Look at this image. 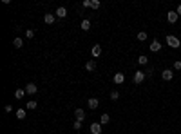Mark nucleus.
<instances>
[{
  "instance_id": "nucleus-3",
  "label": "nucleus",
  "mask_w": 181,
  "mask_h": 134,
  "mask_svg": "<svg viewBox=\"0 0 181 134\" xmlns=\"http://www.w3.org/2000/svg\"><path fill=\"white\" fill-rule=\"evenodd\" d=\"M161 78H163L165 82H170V80L174 78V72H172L170 69H163V71H161Z\"/></svg>"
},
{
  "instance_id": "nucleus-1",
  "label": "nucleus",
  "mask_w": 181,
  "mask_h": 134,
  "mask_svg": "<svg viewBox=\"0 0 181 134\" xmlns=\"http://www.w3.org/2000/svg\"><path fill=\"white\" fill-rule=\"evenodd\" d=\"M165 42H167V46H169V47H172V49H177V47L181 46L179 38H177V36H174V35H167Z\"/></svg>"
},
{
  "instance_id": "nucleus-29",
  "label": "nucleus",
  "mask_w": 181,
  "mask_h": 134,
  "mask_svg": "<svg viewBox=\"0 0 181 134\" xmlns=\"http://www.w3.org/2000/svg\"><path fill=\"white\" fill-rule=\"evenodd\" d=\"M176 13H177V14H179V17H181V4H179V6L176 7Z\"/></svg>"
},
{
  "instance_id": "nucleus-14",
  "label": "nucleus",
  "mask_w": 181,
  "mask_h": 134,
  "mask_svg": "<svg viewBox=\"0 0 181 134\" xmlns=\"http://www.w3.org/2000/svg\"><path fill=\"white\" fill-rule=\"evenodd\" d=\"M80 27L83 29V31H89V29H90V20H89V18H83L82 24H80Z\"/></svg>"
},
{
  "instance_id": "nucleus-17",
  "label": "nucleus",
  "mask_w": 181,
  "mask_h": 134,
  "mask_svg": "<svg viewBox=\"0 0 181 134\" xmlns=\"http://www.w3.org/2000/svg\"><path fill=\"white\" fill-rule=\"evenodd\" d=\"M85 69H87V71H94V69H96V62H94V60H89V62L85 64Z\"/></svg>"
},
{
  "instance_id": "nucleus-10",
  "label": "nucleus",
  "mask_w": 181,
  "mask_h": 134,
  "mask_svg": "<svg viewBox=\"0 0 181 134\" xmlns=\"http://www.w3.org/2000/svg\"><path fill=\"white\" fill-rule=\"evenodd\" d=\"M74 118H76V122H83V120H85L83 109H76V111H74Z\"/></svg>"
},
{
  "instance_id": "nucleus-19",
  "label": "nucleus",
  "mask_w": 181,
  "mask_h": 134,
  "mask_svg": "<svg viewBox=\"0 0 181 134\" xmlns=\"http://www.w3.org/2000/svg\"><path fill=\"white\" fill-rule=\"evenodd\" d=\"M138 64H140V65H147V64H148V58H147L145 54L138 56Z\"/></svg>"
},
{
  "instance_id": "nucleus-6",
  "label": "nucleus",
  "mask_w": 181,
  "mask_h": 134,
  "mask_svg": "<svg viewBox=\"0 0 181 134\" xmlns=\"http://www.w3.org/2000/svg\"><path fill=\"white\" fill-rule=\"evenodd\" d=\"M25 93H27V94H36V93H38V87H36L35 83H27V85H25Z\"/></svg>"
},
{
  "instance_id": "nucleus-8",
  "label": "nucleus",
  "mask_w": 181,
  "mask_h": 134,
  "mask_svg": "<svg viewBox=\"0 0 181 134\" xmlns=\"http://www.w3.org/2000/svg\"><path fill=\"white\" fill-rule=\"evenodd\" d=\"M90 134H101V123H90Z\"/></svg>"
},
{
  "instance_id": "nucleus-18",
  "label": "nucleus",
  "mask_w": 181,
  "mask_h": 134,
  "mask_svg": "<svg viewBox=\"0 0 181 134\" xmlns=\"http://www.w3.org/2000/svg\"><path fill=\"white\" fill-rule=\"evenodd\" d=\"M24 96H25V89H18V91L14 93V98H17V100H22Z\"/></svg>"
},
{
  "instance_id": "nucleus-12",
  "label": "nucleus",
  "mask_w": 181,
  "mask_h": 134,
  "mask_svg": "<svg viewBox=\"0 0 181 134\" xmlns=\"http://www.w3.org/2000/svg\"><path fill=\"white\" fill-rule=\"evenodd\" d=\"M54 20H56V14L45 13V17H43V22H45V24H54Z\"/></svg>"
},
{
  "instance_id": "nucleus-28",
  "label": "nucleus",
  "mask_w": 181,
  "mask_h": 134,
  "mask_svg": "<svg viewBox=\"0 0 181 134\" xmlns=\"http://www.w3.org/2000/svg\"><path fill=\"white\" fill-rule=\"evenodd\" d=\"M83 7H90V0H83Z\"/></svg>"
},
{
  "instance_id": "nucleus-21",
  "label": "nucleus",
  "mask_w": 181,
  "mask_h": 134,
  "mask_svg": "<svg viewBox=\"0 0 181 134\" xmlns=\"http://www.w3.org/2000/svg\"><path fill=\"white\" fill-rule=\"evenodd\" d=\"M17 118L18 120H25V109H18L17 111Z\"/></svg>"
},
{
  "instance_id": "nucleus-16",
  "label": "nucleus",
  "mask_w": 181,
  "mask_h": 134,
  "mask_svg": "<svg viewBox=\"0 0 181 134\" xmlns=\"http://www.w3.org/2000/svg\"><path fill=\"white\" fill-rule=\"evenodd\" d=\"M13 46H14V47H17V49H20V47L24 46V40H22L20 36H17V38H14V40H13Z\"/></svg>"
},
{
  "instance_id": "nucleus-11",
  "label": "nucleus",
  "mask_w": 181,
  "mask_h": 134,
  "mask_svg": "<svg viewBox=\"0 0 181 134\" xmlns=\"http://www.w3.org/2000/svg\"><path fill=\"white\" fill-rule=\"evenodd\" d=\"M87 105H89V109H98L100 101H98V98H89L87 100Z\"/></svg>"
},
{
  "instance_id": "nucleus-2",
  "label": "nucleus",
  "mask_w": 181,
  "mask_h": 134,
  "mask_svg": "<svg viewBox=\"0 0 181 134\" xmlns=\"http://www.w3.org/2000/svg\"><path fill=\"white\" fill-rule=\"evenodd\" d=\"M145 78H147V74H145V71H136V72H134V76H132L134 83H141V82H143Z\"/></svg>"
},
{
  "instance_id": "nucleus-5",
  "label": "nucleus",
  "mask_w": 181,
  "mask_h": 134,
  "mask_svg": "<svg viewBox=\"0 0 181 134\" xmlns=\"http://www.w3.org/2000/svg\"><path fill=\"white\" fill-rule=\"evenodd\" d=\"M90 54H93V58H100V54H101V46H100V43H94V46H93Z\"/></svg>"
},
{
  "instance_id": "nucleus-13",
  "label": "nucleus",
  "mask_w": 181,
  "mask_h": 134,
  "mask_svg": "<svg viewBox=\"0 0 181 134\" xmlns=\"http://www.w3.org/2000/svg\"><path fill=\"white\" fill-rule=\"evenodd\" d=\"M67 17V9L62 6V7H58L56 9V18H65Z\"/></svg>"
},
{
  "instance_id": "nucleus-4",
  "label": "nucleus",
  "mask_w": 181,
  "mask_h": 134,
  "mask_svg": "<svg viewBox=\"0 0 181 134\" xmlns=\"http://www.w3.org/2000/svg\"><path fill=\"white\" fill-rule=\"evenodd\" d=\"M177 18H179V14H177L176 11H169V13H167V22H169V24H176Z\"/></svg>"
},
{
  "instance_id": "nucleus-20",
  "label": "nucleus",
  "mask_w": 181,
  "mask_h": 134,
  "mask_svg": "<svg viewBox=\"0 0 181 134\" xmlns=\"http://www.w3.org/2000/svg\"><path fill=\"white\" fill-rule=\"evenodd\" d=\"M109 122H111V116H109V114H101L100 123H101V125H105V123H109Z\"/></svg>"
},
{
  "instance_id": "nucleus-26",
  "label": "nucleus",
  "mask_w": 181,
  "mask_h": 134,
  "mask_svg": "<svg viewBox=\"0 0 181 134\" xmlns=\"http://www.w3.org/2000/svg\"><path fill=\"white\" fill-rule=\"evenodd\" d=\"M119 98V93L118 91H111V100H118Z\"/></svg>"
},
{
  "instance_id": "nucleus-24",
  "label": "nucleus",
  "mask_w": 181,
  "mask_h": 134,
  "mask_svg": "<svg viewBox=\"0 0 181 134\" xmlns=\"http://www.w3.org/2000/svg\"><path fill=\"white\" fill-rule=\"evenodd\" d=\"M138 40H140V42H145V40H147V33H145V31H140V33H138Z\"/></svg>"
},
{
  "instance_id": "nucleus-7",
  "label": "nucleus",
  "mask_w": 181,
  "mask_h": 134,
  "mask_svg": "<svg viewBox=\"0 0 181 134\" xmlns=\"http://www.w3.org/2000/svg\"><path fill=\"white\" fill-rule=\"evenodd\" d=\"M112 80H114L116 85H119V83H123V82H125V74H123V72H116Z\"/></svg>"
},
{
  "instance_id": "nucleus-15",
  "label": "nucleus",
  "mask_w": 181,
  "mask_h": 134,
  "mask_svg": "<svg viewBox=\"0 0 181 134\" xmlns=\"http://www.w3.org/2000/svg\"><path fill=\"white\" fill-rule=\"evenodd\" d=\"M36 107H38V103H36L35 100H29V101L25 103V109H29V111H35Z\"/></svg>"
},
{
  "instance_id": "nucleus-9",
  "label": "nucleus",
  "mask_w": 181,
  "mask_h": 134,
  "mask_svg": "<svg viewBox=\"0 0 181 134\" xmlns=\"http://www.w3.org/2000/svg\"><path fill=\"white\" fill-rule=\"evenodd\" d=\"M148 49L152 51V53H158V51H161V42H158V40H154L152 43L148 46Z\"/></svg>"
},
{
  "instance_id": "nucleus-27",
  "label": "nucleus",
  "mask_w": 181,
  "mask_h": 134,
  "mask_svg": "<svg viewBox=\"0 0 181 134\" xmlns=\"http://www.w3.org/2000/svg\"><path fill=\"white\" fill-rule=\"evenodd\" d=\"M174 69H176V71H181V62H179V60L174 62Z\"/></svg>"
},
{
  "instance_id": "nucleus-25",
  "label": "nucleus",
  "mask_w": 181,
  "mask_h": 134,
  "mask_svg": "<svg viewBox=\"0 0 181 134\" xmlns=\"http://www.w3.org/2000/svg\"><path fill=\"white\" fill-rule=\"evenodd\" d=\"M72 129H74V130H80V129H82V122H76V120H74V123H72Z\"/></svg>"
},
{
  "instance_id": "nucleus-30",
  "label": "nucleus",
  "mask_w": 181,
  "mask_h": 134,
  "mask_svg": "<svg viewBox=\"0 0 181 134\" xmlns=\"http://www.w3.org/2000/svg\"><path fill=\"white\" fill-rule=\"evenodd\" d=\"M13 111V105H6V112H11Z\"/></svg>"
},
{
  "instance_id": "nucleus-23",
  "label": "nucleus",
  "mask_w": 181,
  "mask_h": 134,
  "mask_svg": "<svg viewBox=\"0 0 181 134\" xmlns=\"http://www.w3.org/2000/svg\"><path fill=\"white\" fill-rule=\"evenodd\" d=\"M100 6H101L100 0H90V7H93V9H98Z\"/></svg>"
},
{
  "instance_id": "nucleus-22",
  "label": "nucleus",
  "mask_w": 181,
  "mask_h": 134,
  "mask_svg": "<svg viewBox=\"0 0 181 134\" xmlns=\"http://www.w3.org/2000/svg\"><path fill=\"white\" fill-rule=\"evenodd\" d=\"M25 38H29V40L35 38V31H33V29H25Z\"/></svg>"
}]
</instances>
